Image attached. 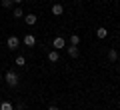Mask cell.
Masks as SVG:
<instances>
[{
  "label": "cell",
  "mask_w": 120,
  "mask_h": 110,
  "mask_svg": "<svg viewBox=\"0 0 120 110\" xmlns=\"http://www.w3.org/2000/svg\"><path fill=\"white\" fill-rule=\"evenodd\" d=\"M96 36H98L100 40H102V38H106V36H108V30L104 28V26H100V28L96 30Z\"/></svg>",
  "instance_id": "9"
},
{
  "label": "cell",
  "mask_w": 120,
  "mask_h": 110,
  "mask_svg": "<svg viewBox=\"0 0 120 110\" xmlns=\"http://www.w3.org/2000/svg\"><path fill=\"white\" fill-rule=\"evenodd\" d=\"M48 110H58V106H50V108H48Z\"/></svg>",
  "instance_id": "16"
},
{
  "label": "cell",
  "mask_w": 120,
  "mask_h": 110,
  "mask_svg": "<svg viewBox=\"0 0 120 110\" xmlns=\"http://www.w3.org/2000/svg\"><path fill=\"white\" fill-rule=\"evenodd\" d=\"M48 60H50V62H58V60H60L58 50H50V52H48Z\"/></svg>",
  "instance_id": "7"
},
{
  "label": "cell",
  "mask_w": 120,
  "mask_h": 110,
  "mask_svg": "<svg viewBox=\"0 0 120 110\" xmlns=\"http://www.w3.org/2000/svg\"><path fill=\"white\" fill-rule=\"evenodd\" d=\"M14 62H16L18 66H26V58H24V56H22V54H18V56H16V60H14Z\"/></svg>",
  "instance_id": "12"
},
{
  "label": "cell",
  "mask_w": 120,
  "mask_h": 110,
  "mask_svg": "<svg viewBox=\"0 0 120 110\" xmlns=\"http://www.w3.org/2000/svg\"><path fill=\"white\" fill-rule=\"evenodd\" d=\"M12 0H2V8H12Z\"/></svg>",
  "instance_id": "15"
},
{
  "label": "cell",
  "mask_w": 120,
  "mask_h": 110,
  "mask_svg": "<svg viewBox=\"0 0 120 110\" xmlns=\"http://www.w3.org/2000/svg\"><path fill=\"white\" fill-rule=\"evenodd\" d=\"M66 46V40L62 38V36H56L54 40H52V48H54V50H60V48H64Z\"/></svg>",
  "instance_id": "2"
},
{
  "label": "cell",
  "mask_w": 120,
  "mask_h": 110,
  "mask_svg": "<svg viewBox=\"0 0 120 110\" xmlns=\"http://www.w3.org/2000/svg\"><path fill=\"white\" fill-rule=\"evenodd\" d=\"M0 82H2V74H0Z\"/></svg>",
  "instance_id": "18"
},
{
  "label": "cell",
  "mask_w": 120,
  "mask_h": 110,
  "mask_svg": "<svg viewBox=\"0 0 120 110\" xmlns=\"http://www.w3.org/2000/svg\"><path fill=\"white\" fill-rule=\"evenodd\" d=\"M12 16H14V18H24V12H22V8H14V10H12Z\"/></svg>",
  "instance_id": "13"
},
{
  "label": "cell",
  "mask_w": 120,
  "mask_h": 110,
  "mask_svg": "<svg viewBox=\"0 0 120 110\" xmlns=\"http://www.w3.org/2000/svg\"><path fill=\"white\" fill-rule=\"evenodd\" d=\"M12 2H16V4H22V0H12Z\"/></svg>",
  "instance_id": "17"
},
{
  "label": "cell",
  "mask_w": 120,
  "mask_h": 110,
  "mask_svg": "<svg viewBox=\"0 0 120 110\" xmlns=\"http://www.w3.org/2000/svg\"><path fill=\"white\" fill-rule=\"evenodd\" d=\"M0 110H12V102H8V100L0 102Z\"/></svg>",
  "instance_id": "11"
},
{
  "label": "cell",
  "mask_w": 120,
  "mask_h": 110,
  "mask_svg": "<svg viewBox=\"0 0 120 110\" xmlns=\"http://www.w3.org/2000/svg\"><path fill=\"white\" fill-rule=\"evenodd\" d=\"M78 54H80V52H78V46H72V44H70L68 46V56L70 58H78Z\"/></svg>",
  "instance_id": "8"
},
{
  "label": "cell",
  "mask_w": 120,
  "mask_h": 110,
  "mask_svg": "<svg viewBox=\"0 0 120 110\" xmlns=\"http://www.w3.org/2000/svg\"><path fill=\"white\" fill-rule=\"evenodd\" d=\"M2 80H6V84L14 88V86H18V80H20V78H18V74H16L14 70H8V72L4 74V78H2Z\"/></svg>",
  "instance_id": "1"
},
{
  "label": "cell",
  "mask_w": 120,
  "mask_h": 110,
  "mask_svg": "<svg viewBox=\"0 0 120 110\" xmlns=\"http://www.w3.org/2000/svg\"><path fill=\"white\" fill-rule=\"evenodd\" d=\"M62 12H64L62 4H58V2H56V4H52V14H54V16H60Z\"/></svg>",
  "instance_id": "6"
},
{
  "label": "cell",
  "mask_w": 120,
  "mask_h": 110,
  "mask_svg": "<svg viewBox=\"0 0 120 110\" xmlns=\"http://www.w3.org/2000/svg\"><path fill=\"white\" fill-rule=\"evenodd\" d=\"M24 22L28 26H34L36 24V14H24Z\"/></svg>",
  "instance_id": "5"
},
{
  "label": "cell",
  "mask_w": 120,
  "mask_h": 110,
  "mask_svg": "<svg viewBox=\"0 0 120 110\" xmlns=\"http://www.w3.org/2000/svg\"><path fill=\"white\" fill-rule=\"evenodd\" d=\"M24 44H26V46H34V44H36V36H34V34H26V36H24Z\"/></svg>",
  "instance_id": "4"
},
{
  "label": "cell",
  "mask_w": 120,
  "mask_h": 110,
  "mask_svg": "<svg viewBox=\"0 0 120 110\" xmlns=\"http://www.w3.org/2000/svg\"><path fill=\"white\" fill-rule=\"evenodd\" d=\"M6 46H8V48H10V50H16V48H18V46H20V40H18V38H16V36H10V38H8V40H6Z\"/></svg>",
  "instance_id": "3"
},
{
  "label": "cell",
  "mask_w": 120,
  "mask_h": 110,
  "mask_svg": "<svg viewBox=\"0 0 120 110\" xmlns=\"http://www.w3.org/2000/svg\"><path fill=\"white\" fill-rule=\"evenodd\" d=\"M78 42H80V36H78V34H72V36H70V44H72V46H78Z\"/></svg>",
  "instance_id": "14"
},
{
  "label": "cell",
  "mask_w": 120,
  "mask_h": 110,
  "mask_svg": "<svg viewBox=\"0 0 120 110\" xmlns=\"http://www.w3.org/2000/svg\"><path fill=\"white\" fill-rule=\"evenodd\" d=\"M108 60H110V62H114V60H118V52H116L114 48H110V50H108Z\"/></svg>",
  "instance_id": "10"
}]
</instances>
